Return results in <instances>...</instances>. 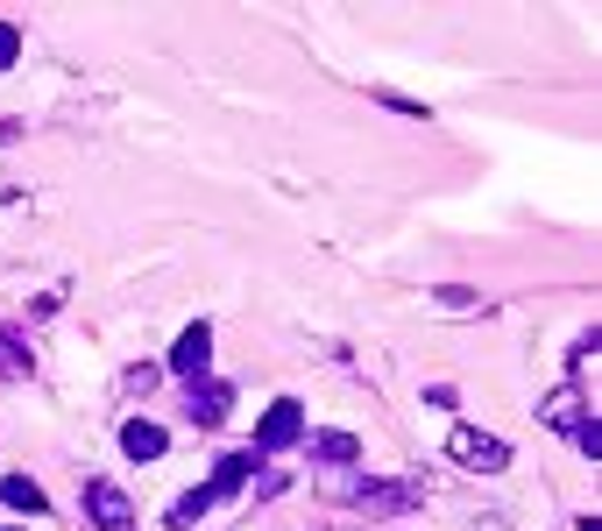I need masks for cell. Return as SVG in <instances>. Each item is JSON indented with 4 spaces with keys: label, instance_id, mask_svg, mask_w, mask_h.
I'll return each instance as SVG.
<instances>
[{
    "label": "cell",
    "instance_id": "obj_1",
    "mask_svg": "<svg viewBox=\"0 0 602 531\" xmlns=\"http://www.w3.org/2000/svg\"><path fill=\"white\" fill-rule=\"evenodd\" d=\"M298 439H305V404H298V397H277V404H269V412H263V425H255V461H269V453H291L298 447Z\"/></svg>",
    "mask_w": 602,
    "mask_h": 531
},
{
    "label": "cell",
    "instance_id": "obj_2",
    "mask_svg": "<svg viewBox=\"0 0 602 531\" xmlns=\"http://www.w3.org/2000/svg\"><path fill=\"white\" fill-rule=\"evenodd\" d=\"M85 518H93L100 531H135V504L120 496V482H85Z\"/></svg>",
    "mask_w": 602,
    "mask_h": 531
},
{
    "label": "cell",
    "instance_id": "obj_3",
    "mask_svg": "<svg viewBox=\"0 0 602 531\" xmlns=\"http://www.w3.org/2000/svg\"><path fill=\"white\" fill-rule=\"evenodd\" d=\"M206 361H213V326H185L177 333V347H171V376H185V383H206Z\"/></svg>",
    "mask_w": 602,
    "mask_h": 531
},
{
    "label": "cell",
    "instance_id": "obj_4",
    "mask_svg": "<svg viewBox=\"0 0 602 531\" xmlns=\"http://www.w3.org/2000/svg\"><path fill=\"white\" fill-rule=\"evenodd\" d=\"M454 461L475 467V475H496V467L510 461V447H503L496 432H475V425H461V432H454Z\"/></svg>",
    "mask_w": 602,
    "mask_h": 531
},
{
    "label": "cell",
    "instance_id": "obj_5",
    "mask_svg": "<svg viewBox=\"0 0 602 531\" xmlns=\"http://www.w3.org/2000/svg\"><path fill=\"white\" fill-rule=\"evenodd\" d=\"M355 504L369 518H404V510H418V482H361Z\"/></svg>",
    "mask_w": 602,
    "mask_h": 531
},
{
    "label": "cell",
    "instance_id": "obj_6",
    "mask_svg": "<svg viewBox=\"0 0 602 531\" xmlns=\"http://www.w3.org/2000/svg\"><path fill=\"white\" fill-rule=\"evenodd\" d=\"M120 447H128V461H163L171 432H163L157 418H128V425H120Z\"/></svg>",
    "mask_w": 602,
    "mask_h": 531
},
{
    "label": "cell",
    "instance_id": "obj_7",
    "mask_svg": "<svg viewBox=\"0 0 602 531\" xmlns=\"http://www.w3.org/2000/svg\"><path fill=\"white\" fill-rule=\"evenodd\" d=\"M228 404H234V390H228V383H192L185 418H192V425H220V418H228Z\"/></svg>",
    "mask_w": 602,
    "mask_h": 531
},
{
    "label": "cell",
    "instance_id": "obj_8",
    "mask_svg": "<svg viewBox=\"0 0 602 531\" xmlns=\"http://www.w3.org/2000/svg\"><path fill=\"white\" fill-rule=\"evenodd\" d=\"M255 467H263V461H255V453H248V447H241V453H220V467H213V482H206V489H213V504H220V496H241V482H248V475H255Z\"/></svg>",
    "mask_w": 602,
    "mask_h": 531
},
{
    "label": "cell",
    "instance_id": "obj_9",
    "mask_svg": "<svg viewBox=\"0 0 602 531\" xmlns=\"http://www.w3.org/2000/svg\"><path fill=\"white\" fill-rule=\"evenodd\" d=\"M312 453H320L326 467H355V461H361L355 432H312Z\"/></svg>",
    "mask_w": 602,
    "mask_h": 531
},
{
    "label": "cell",
    "instance_id": "obj_10",
    "mask_svg": "<svg viewBox=\"0 0 602 531\" xmlns=\"http://www.w3.org/2000/svg\"><path fill=\"white\" fill-rule=\"evenodd\" d=\"M28 369H36V361H28V347L14 340V333H0V383H28Z\"/></svg>",
    "mask_w": 602,
    "mask_h": 531
},
{
    "label": "cell",
    "instance_id": "obj_11",
    "mask_svg": "<svg viewBox=\"0 0 602 531\" xmlns=\"http://www.w3.org/2000/svg\"><path fill=\"white\" fill-rule=\"evenodd\" d=\"M0 504H8V510H28V518H36V510H43V489H36L28 475H8V482H0Z\"/></svg>",
    "mask_w": 602,
    "mask_h": 531
},
{
    "label": "cell",
    "instance_id": "obj_12",
    "mask_svg": "<svg viewBox=\"0 0 602 531\" xmlns=\"http://www.w3.org/2000/svg\"><path fill=\"white\" fill-rule=\"evenodd\" d=\"M206 510H213V489H185V496L171 504V524H177V531H192V524L206 518Z\"/></svg>",
    "mask_w": 602,
    "mask_h": 531
},
{
    "label": "cell",
    "instance_id": "obj_13",
    "mask_svg": "<svg viewBox=\"0 0 602 531\" xmlns=\"http://www.w3.org/2000/svg\"><path fill=\"white\" fill-rule=\"evenodd\" d=\"M581 404H589V397H581V390H560V397L546 404V418H553V425H567V432H575V425H589V412H581Z\"/></svg>",
    "mask_w": 602,
    "mask_h": 531
},
{
    "label": "cell",
    "instance_id": "obj_14",
    "mask_svg": "<svg viewBox=\"0 0 602 531\" xmlns=\"http://www.w3.org/2000/svg\"><path fill=\"white\" fill-rule=\"evenodd\" d=\"M575 447H581V453H589V461H595V453H602V418H589V425H575Z\"/></svg>",
    "mask_w": 602,
    "mask_h": 531
},
{
    "label": "cell",
    "instance_id": "obj_15",
    "mask_svg": "<svg viewBox=\"0 0 602 531\" xmlns=\"http://www.w3.org/2000/svg\"><path fill=\"white\" fill-rule=\"evenodd\" d=\"M157 376H163L157 361H142V369H128V390H135V397H149V390H157Z\"/></svg>",
    "mask_w": 602,
    "mask_h": 531
},
{
    "label": "cell",
    "instance_id": "obj_16",
    "mask_svg": "<svg viewBox=\"0 0 602 531\" xmlns=\"http://www.w3.org/2000/svg\"><path fill=\"white\" fill-rule=\"evenodd\" d=\"M14 57H22V36H14V28H8V22H0V71H8V65H14Z\"/></svg>",
    "mask_w": 602,
    "mask_h": 531
}]
</instances>
